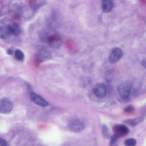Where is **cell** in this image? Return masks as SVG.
<instances>
[{
  "mask_svg": "<svg viewBox=\"0 0 146 146\" xmlns=\"http://www.w3.org/2000/svg\"><path fill=\"white\" fill-rule=\"evenodd\" d=\"M13 103L9 99L2 98L0 99V113L3 114L9 113L13 110Z\"/></svg>",
  "mask_w": 146,
  "mask_h": 146,
  "instance_id": "cell-1",
  "label": "cell"
},
{
  "mask_svg": "<svg viewBox=\"0 0 146 146\" xmlns=\"http://www.w3.org/2000/svg\"><path fill=\"white\" fill-rule=\"evenodd\" d=\"M117 92L122 98H128L131 92V84L128 82L121 83L117 87Z\"/></svg>",
  "mask_w": 146,
  "mask_h": 146,
  "instance_id": "cell-2",
  "label": "cell"
},
{
  "mask_svg": "<svg viewBox=\"0 0 146 146\" xmlns=\"http://www.w3.org/2000/svg\"><path fill=\"white\" fill-rule=\"evenodd\" d=\"M93 92L97 98H103L106 96L107 93L106 86L102 83H97L93 87Z\"/></svg>",
  "mask_w": 146,
  "mask_h": 146,
  "instance_id": "cell-3",
  "label": "cell"
},
{
  "mask_svg": "<svg viewBox=\"0 0 146 146\" xmlns=\"http://www.w3.org/2000/svg\"><path fill=\"white\" fill-rule=\"evenodd\" d=\"M70 128L74 132H79L83 131L84 128V123L80 119H75L71 120L69 123Z\"/></svg>",
  "mask_w": 146,
  "mask_h": 146,
  "instance_id": "cell-4",
  "label": "cell"
},
{
  "mask_svg": "<svg viewBox=\"0 0 146 146\" xmlns=\"http://www.w3.org/2000/svg\"><path fill=\"white\" fill-rule=\"evenodd\" d=\"M123 55L122 50L118 47H115L111 50L109 56V60L111 63H115L122 58Z\"/></svg>",
  "mask_w": 146,
  "mask_h": 146,
  "instance_id": "cell-5",
  "label": "cell"
},
{
  "mask_svg": "<svg viewBox=\"0 0 146 146\" xmlns=\"http://www.w3.org/2000/svg\"><path fill=\"white\" fill-rule=\"evenodd\" d=\"M47 42L51 47L58 48L60 47L62 44V39L59 35L54 34L48 36Z\"/></svg>",
  "mask_w": 146,
  "mask_h": 146,
  "instance_id": "cell-6",
  "label": "cell"
},
{
  "mask_svg": "<svg viewBox=\"0 0 146 146\" xmlns=\"http://www.w3.org/2000/svg\"><path fill=\"white\" fill-rule=\"evenodd\" d=\"M30 98L34 103L39 106L46 107L48 105V103L43 98L35 92L31 93Z\"/></svg>",
  "mask_w": 146,
  "mask_h": 146,
  "instance_id": "cell-7",
  "label": "cell"
},
{
  "mask_svg": "<svg viewBox=\"0 0 146 146\" xmlns=\"http://www.w3.org/2000/svg\"><path fill=\"white\" fill-rule=\"evenodd\" d=\"M113 132L118 137L126 135L129 131L128 128L123 124H116L113 127Z\"/></svg>",
  "mask_w": 146,
  "mask_h": 146,
  "instance_id": "cell-8",
  "label": "cell"
},
{
  "mask_svg": "<svg viewBox=\"0 0 146 146\" xmlns=\"http://www.w3.org/2000/svg\"><path fill=\"white\" fill-rule=\"evenodd\" d=\"M36 58L39 61H45L51 58V53L46 49H41L38 52Z\"/></svg>",
  "mask_w": 146,
  "mask_h": 146,
  "instance_id": "cell-9",
  "label": "cell"
},
{
  "mask_svg": "<svg viewBox=\"0 0 146 146\" xmlns=\"http://www.w3.org/2000/svg\"><path fill=\"white\" fill-rule=\"evenodd\" d=\"M113 6V0H102V7L103 11L108 13L112 10Z\"/></svg>",
  "mask_w": 146,
  "mask_h": 146,
  "instance_id": "cell-10",
  "label": "cell"
},
{
  "mask_svg": "<svg viewBox=\"0 0 146 146\" xmlns=\"http://www.w3.org/2000/svg\"><path fill=\"white\" fill-rule=\"evenodd\" d=\"M11 33L8 27L6 26H0V38L2 39H8L11 35Z\"/></svg>",
  "mask_w": 146,
  "mask_h": 146,
  "instance_id": "cell-11",
  "label": "cell"
},
{
  "mask_svg": "<svg viewBox=\"0 0 146 146\" xmlns=\"http://www.w3.org/2000/svg\"><path fill=\"white\" fill-rule=\"evenodd\" d=\"M7 26H8L11 34L17 35L21 31L20 26L16 23H12L10 24L9 25H8Z\"/></svg>",
  "mask_w": 146,
  "mask_h": 146,
  "instance_id": "cell-12",
  "label": "cell"
},
{
  "mask_svg": "<svg viewBox=\"0 0 146 146\" xmlns=\"http://www.w3.org/2000/svg\"><path fill=\"white\" fill-rule=\"evenodd\" d=\"M45 3V0H30L31 8L36 9L42 6Z\"/></svg>",
  "mask_w": 146,
  "mask_h": 146,
  "instance_id": "cell-13",
  "label": "cell"
},
{
  "mask_svg": "<svg viewBox=\"0 0 146 146\" xmlns=\"http://www.w3.org/2000/svg\"><path fill=\"white\" fill-rule=\"evenodd\" d=\"M143 120H144V117L141 116V117H136V118H135V119H132L127 120L126 122L128 124H131L132 126H135L136 125L141 123Z\"/></svg>",
  "mask_w": 146,
  "mask_h": 146,
  "instance_id": "cell-14",
  "label": "cell"
},
{
  "mask_svg": "<svg viewBox=\"0 0 146 146\" xmlns=\"http://www.w3.org/2000/svg\"><path fill=\"white\" fill-rule=\"evenodd\" d=\"M14 56L17 60H22L24 58V54L21 50L17 49L14 52Z\"/></svg>",
  "mask_w": 146,
  "mask_h": 146,
  "instance_id": "cell-15",
  "label": "cell"
},
{
  "mask_svg": "<svg viewBox=\"0 0 146 146\" xmlns=\"http://www.w3.org/2000/svg\"><path fill=\"white\" fill-rule=\"evenodd\" d=\"M124 145L125 146H135L136 145V141L133 138H129L124 141Z\"/></svg>",
  "mask_w": 146,
  "mask_h": 146,
  "instance_id": "cell-16",
  "label": "cell"
},
{
  "mask_svg": "<svg viewBox=\"0 0 146 146\" xmlns=\"http://www.w3.org/2000/svg\"><path fill=\"white\" fill-rule=\"evenodd\" d=\"M118 137H119L115 135H113L111 137V139H110V145L111 146H114L116 144V143L117 141Z\"/></svg>",
  "mask_w": 146,
  "mask_h": 146,
  "instance_id": "cell-17",
  "label": "cell"
},
{
  "mask_svg": "<svg viewBox=\"0 0 146 146\" xmlns=\"http://www.w3.org/2000/svg\"><path fill=\"white\" fill-rule=\"evenodd\" d=\"M103 136L106 138H108L109 137L108 129V128L105 125H104L103 127Z\"/></svg>",
  "mask_w": 146,
  "mask_h": 146,
  "instance_id": "cell-18",
  "label": "cell"
},
{
  "mask_svg": "<svg viewBox=\"0 0 146 146\" xmlns=\"http://www.w3.org/2000/svg\"><path fill=\"white\" fill-rule=\"evenodd\" d=\"M134 111V108L132 106H128L124 109V111L125 112H132Z\"/></svg>",
  "mask_w": 146,
  "mask_h": 146,
  "instance_id": "cell-19",
  "label": "cell"
},
{
  "mask_svg": "<svg viewBox=\"0 0 146 146\" xmlns=\"http://www.w3.org/2000/svg\"><path fill=\"white\" fill-rule=\"evenodd\" d=\"M0 146H7L6 141L2 137H0Z\"/></svg>",
  "mask_w": 146,
  "mask_h": 146,
  "instance_id": "cell-20",
  "label": "cell"
},
{
  "mask_svg": "<svg viewBox=\"0 0 146 146\" xmlns=\"http://www.w3.org/2000/svg\"><path fill=\"white\" fill-rule=\"evenodd\" d=\"M7 53H8L9 54H13V51H12L11 50H8Z\"/></svg>",
  "mask_w": 146,
  "mask_h": 146,
  "instance_id": "cell-21",
  "label": "cell"
},
{
  "mask_svg": "<svg viewBox=\"0 0 146 146\" xmlns=\"http://www.w3.org/2000/svg\"><path fill=\"white\" fill-rule=\"evenodd\" d=\"M143 65L144 66V67H145L146 68V60L143 61Z\"/></svg>",
  "mask_w": 146,
  "mask_h": 146,
  "instance_id": "cell-22",
  "label": "cell"
},
{
  "mask_svg": "<svg viewBox=\"0 0 146 146\" xmlns=\"http://www.w3.org/2000/svg\"><path fill=\"white\" fill-rule=\"evenodd\" d=\"M145 23H146V22H145Z\"/></svg>",
  "mask_w": 146,
  "mask_h": 146,
  "instance_id": "cell-23",
  "label": "cell"
}]
</instances>
